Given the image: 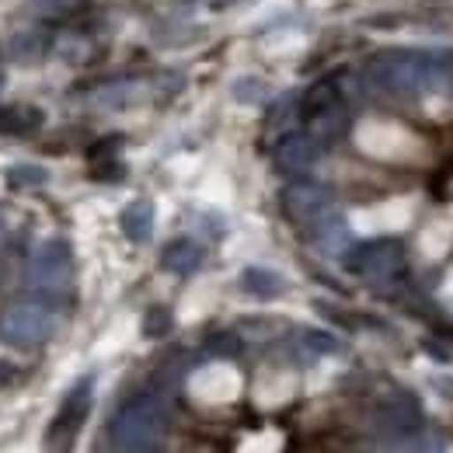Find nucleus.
<instances>
[{"instance_id": "nucleus-1", "label": "nucleus", "mask_w": 453, "mask_h": 453, "mask_svg": "<svg viewBox=\"0 0 453 453\" xmlns=\"http://www.w3.org/2000/svg\"><path fill=\"white\" fill-rule=\"evenodd\" d=\"M168 433V411L154 395H136L112 418V443L119 453H157Z\"/></svg>"}, {"instance_id": "nucleus-2", "label": "nucleus", "mask_w": 453, "mask_h": 453, "mask_svg": "<svg viewBox=\"0 0 453 453\" xmlns=\"http://www.w3.org/2000/svg\"><path fill=\"white\" fill-rule=\"evenodd\" d=\"M349 269L377 286L395 283L404 269V251L397 241H366L349 255Z\"/></svg>"}, {"instance_id": "nucleus-3", "label": "nucleus", "mask_w": 453, "mask_h": 453, "mask_svg": "<svg viewBox=\"0 0 453 453\" xmlns=\"http://www.w3.org/2000/svg\"><path fill=\"white\" fill-rule=\"evenodd\" d=\"M88 411H91V380H81L66 395V401L59 404V415L53 418V426L46 433V453H70L84 418H88Z\"/></svg>"}, {"instance_id": "nucleus-4", "label": "nucleus", "mask_w": 453, "mask_h": 453, "mask_svg": "<svg viewBox=\"0 0 453 453\" xmlns=\"http://www.w3.org/2000/svg\"><path fill=\"white\" fill-rule=\"evenodd\" d=\"M422 422H426V415H422L418 397L391 395L380 404V426H384L391 436H411V433L422 429Z\"/></svg>"}, {"instance_id": "nucleus-5", "label": "nucleus", "mask_w": 453, "mask_h": 453, "mask_svg": "<svg viewBox=\"0 0 453 453\" xmlns=\"http://www.w3.org/2000/svg\"><path fill=\"white\" fill-rule=\"evenodd\" d=\"M283 210L296 224H314L321 213H328V192L318 185H307V181L289 185L283 192Z\"/></svg>"}, {"instance_id": "nucleus-6", "label": "nucleus", "mask_w": 453, "mask_h": 453, "mask_svg": "<svg viewBox=\"0 0 453 453\" xmlns=\"http://www.w3.org/2000/svg\"><path fill=\"white\" fill-rule=\"evenodd\" d=\"M66 276H70V251H66V244L53 241L35 255L32 283L42 289H59V286H66Z\"/></svg>"}, {"instance_id": "nucleus-7", "label": "nucleus", "mask_w": 453, "mask_h": 453, "mask_svg": "<svg viewBox=\"0 0 453 453\" xmlns=\"http://www.w3.org/2000/svg\"><path fill=\"white\" fill-rule=\"evenodd\" d=\"M4 332H7V339L18 342V345H35L39 339H46L50 318H46V311H39V307H18V311L7 314Z\"/></svg>"}, {"instance_id": "nucleus-8", "label": "nucleus", "mask_w": 453, "mask_h": 453, "mask_svg": "<svg viewBox=\"0 0 453 453\" xmlns=\"http://www.w3.org/2000/svg\"><path fill=\"white\" fill-rule=\"evenodd\" d=\"M318 161V147L307 140V136H286L283 143L276 147V165L289 174H303V171L314 168Z\"/></svg>"}, {"instance_id": "nucleus-9", "label": "nucleus", "mask_w": 453, "mask_h": 453, "mask_svg": "<svg viewBox=\"0 0 453 453\" xmlns=\"http://www.w3.org/2000/svg\"><path fill=\"white\" fill-rule=\"evenodd\" d=\"M161 265L171 269V273H178V276H188V273H196L203 265V248L196 241H188V237L171 241L168 248H165V255H161Z\"/></svg>"}, {"instance_id": "nucleus-10", "label": "nucleus", "mask_w": 453, "mask_h": 453, "mask_svg": "<svg viewBox=\"0 0 453 453\" xmlns=\"http://www.w3.org/2000/svg\"><path fill=\"white\" fill-rule=\"evenodd\" d=\"M314 234H318V244L325 251H332V255H339L342 248L349 244V230H345V220L339 213H321L314 220Z\"/></svg>"}, {"instance_id": "nucleus-11", "label": "nucleus", "mask_w": 453, "mask_h": 453, "mask_svg": "<svg viewBox=\"0 0 453 453\" xmlns=\"http://www.w3.org/2000/svg\"><path fill=\"white\" fill-rule=\"evenodd\" d=\"M122 230H126L129 241H147L150 230H154V206L143 203V199L133 203V206H126L122 210Z\"/></svg>"}, {"instance_id": "nucleus-12", "label": "nucleus", "mask_w": 453, "mask_h": 453, "mask_svg": "<svg viewBox=\"0 0 453 453\" xmlns=\"http://www.w3.org/2000/svg\"><path fill=\"white\" fill-rule=\"evenodd\" d=\"M241 286H244L248 293H255V296H280V293H283V280H280L276 273H269V269H258V265L244 269Z\"/></svg>"}, {"instance_id": "nucleus-13", "label": "nucleus", "mask_w": 453, "mask_h": 453, "mask_svg": "<svg viewBox=\"0 0 453 453\" xmlns=\"http://www.w3.org/2000/svg\"><path fill=\"white\" fill-rule=\"evenodd\" d=\"M168 328H171V314L168 311H161V307H154V311L147 314V321H143V332H147L150 339L168 335Z\"/></svg>"}, {"instance_id": "nucleus-14", "label": "nucleus", "mask_w": 453, "mask_h": 453, "mask_svg": "<svg viewBox=\"0 0 453 453\" xmlns=\"http://www.w3.org/2000/svg\"><path fill=\"white\" fill-rule=\"evenodd\" d=\"M303 342L314 349V352H339L342 345L335 335H328V332H303Z\"/></svg>"}, {"instance_id": "nucleus-15", "label": "nucleus", "mask_w": 453, "mask_h": 453, "mask_svg": "<svg viewBox=\"0 0 453 453\" xmlns=\"http://www.w3.org/2000/svg\"><path fill=\"white\" fill-rule=\"evenodd\" d=\"M210 352H217V356H234V352H237V339H234V335H213V339H210Z\"/></svg>"}, {"instance_id": "nucleus-16", "label": "nucleus", "mask_w": 453, "mask_h": 453, "mask_svg": "<svg viewBox=\"0 0 453 453\" xmlns=\"http://www.w3.org/2000/svg\"><path fill=\"white\" fill-rule=\"evenodd\" d=\"M46 178V171H35V168H21L11 174V181H42Z\"/></svg>"}]
</instances>
